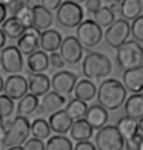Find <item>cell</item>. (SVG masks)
I'll use <instances>...</instances> for the list:
<instances>
[{
  "mask_svg": "<svg viewBox=\"0 0 143 150\" xmlns=\"http://www.w3.org/2000/svg\"><path fill=\"white\" fill-rule=\"evenodd\" d=\"M96 96L100 106L109 111H116L124 105L127 99V90L120 81L107 79L100 83Z\"/></svg>",
  "mask_w": 143,
  "mask_h": 150,
  "instance_id": "obj_1",
  "label": "cell"
},
{
  "mask_svg": "<svg viewBox=\"0 0 143 150\" xmlns=\"http://www.w3.org/2000/svg\"><path fill=\"white\" fill-rule=\"evenodd\" d=\"M81 70L87 80H98L110 75L112 63L106 55L98 52H90L82 60Z\"/></svg>",
  "mask_w": 143,
  "mask_h": 150,
  "instance_id": "obj_2",
  "label": "cell"
},
{
  "mask_svg": "<svg viewBox=\"0 0 143 150\" xmlns=\"http://www.w3.org/2000/svg\"><path fill=\"white\" fill-rule=\"evenodd\" d=\"M117 62L124 71L143 67V48L136 40H127L117 48Z\"/></svg>",
  "mask_w": 143,
  "mask_h": 150,
  "instance_id": "obj_3",
  "label": "cell"
},
{
  "mask_svg": "<svg viewBox=\"0 0 143 150\" xmlns=\"http://www.w3.org/2000/svg\"><path fill=\"white\" fill-rule=\"evenodd\" d=\"M30 123L26 117L17 116L10 123V126L6 129V135L3 140V146L13 147L21 146L26 142L30 134Z\"/></svg>",
  "mask_w": 143,
  "mask_h": 150,
  "instance_id": "obj_4",
  "label": "cell"
},
{
  "mask_svg": "<svg viewBox=\"0 0 143 150\" xmlns=\"http://www.w3.org/2000/svg\"><path fill=\"white\" fill-rule=\"evenodd\" d=\"M77 39L82 47L92 48L100 43L103 38V30L92 19L82 21L77 27Z\"/></svg>",
  "mask_w": 143,
  "mask_h": 150,
  "instance_id": "obj_5",
  "label": "cell"
},
{
  "mask_svg": "<svg viewBox=\"0 0 143 150\" xmlns=\"http://www.w3.org/2000/svg\"><path fill=\"white\" fill-rule=\"evenodd\" d=\"M94 141L98 150H123L125 145V140L120 137L116 126L112 125L98 129Z\"/></svg>",
  "mask_w": 143,
  "mask_h": 150,
  "instance_id": "obj_6",
  "label": "cell"
},
{
  "mask_svg": "<svg viewBox=\"0 0 143 150\" xmlns=\"http://www.w3.org/2000/svg\"><path fill=\"white\" fill-rule=\"evenodd\" d=\"M56 11L58 23L68 29L77 28L83 20V10L81 6L69 0L62 2Z\"/></svg>",
  "mask_w": 143,
  "mask_h": 150,
  "instance_id": "obj_7",
  "label": "cell"
},
{
  "mask_svg": "<svg viewBox=\"0 0 143 150\" xmlns=\"http://www.w3.org/2000/svg\"><path fill=\"white\" fill-rule=\"evenodd\" d=\"M130 35V26L128 21L125 19H118L107 28L104 33L105 42L112 48H119L128 40Z\"/></svg>",
  "mask_w": 143,
  "mask_h": 150,
  "instance_id": "obj_8",
  "label": "cell"
},
{
  "mask_svg": "<svg viewBox=\"0 0 143 150\" xmlns=\"http://www.w3.org/2000/svg\"><path fill=\"white\" fill-rule=\"evenodd\" d=\"M0 66L5 73L15 75L23 70V55L15 45L2 48L0 52Z\"/></svg>",
  "mask_w": 143,
  "mask_h": 150,
  "instance_id": "obj_9",
  "label": "cell"
},
{
  "mask_svg": "<svg viewBox=\"0 0 143 150\" xmlns=\"http://www.w3.org/2000/svg\"><path fill=\"white\" fill-rule=\"evenodd\" d=\"M59 54L65 63L75 65L80 63L83 56V47L75 36L69 35L62 40L59 47Z\"/></svg>",
  "mask_w": 143,
  "mask_h": 150,
  "instance_id": "obj_10",
  "label": "cell"
},
{
  "mask_svg": "<svg viewBox=\"0 0 143 150\" xmlns=\"http://www.w3.org/2000/svg\"><path fill=\"white\" fill-rule=\"evenodd\" d=\"M77 81V77L74 73L70 71H60L54 74L50 83H51L53 91L63 96H67L74 91Z\"/></svg>",
  "mask_w": 143,
  "mask_h": 150,
  "instance_id": "obj_11",
  "label": "cell"
},
{
  "mask_svg": "<svg viewBox=\"0 0 143 150\" xmlns=\"http://www.w3.org/2000/svg\"><path fill=\"white\" fill-rule=\"evenodd\" d=\"M3 91L12 100H20L29 91L27 81L23 76L17 74L9 76L4 83Z\"/></svg>",
  "mask_w": 143,
  "mask_h": 150,
  "instance_id": "obj_12",
  "label": "cell"
},
{
  "mask_svg": "<svg viewBox=\"0 0 143 150\" xmlns=\"http://www.w3.org/2000/svg\"><path fill=\"white\" fill-rule=\"evenodd\" d=\"M123 86L133 94L141 93L143 89V67L125 70L123 74Z\"/></svg>",
  "mask_w": 143,
  "mask_h": 150,
  "instance_id": "obj_13",
  "label": "cell"
},
{
  "mask_svg": "<svg viewBox=\"0 0 143 150\" xmlns=\"http://www.w3.org/2000/svg\"><path fill=\"white\" fill-rule=\"evenodd\" d=\"M66 101V96L56 93L55 91H48L43 95L41 102L38 104L39 111L44 115H51L62 109Z\"/></svg>",
  "mask_w": 143,
  "mask_h": 150,
  "instance_id": "obj_14",
  "label": "cell"
},
{
  "mask_svg": "<svg viewBox=\"0 0 143 150\" xmlns=\"http://www.w3.org/2000/svg\"><path fill=\"white\" fill-rule=\"evenodd\" d=\"M109 119L107 110L100 106L99 104H93L87 108L85 120L89 124L93 129H100L106 126Z\"/></svg>",
  "mask_w": 143,
  "mask_h": 150,
  "instance_id": "obj_15",
  "label": "cell"
},
{
  "mask_svg": "<svg viewBox=\"0 0 143 150\" xmlns=\"http://www.w3.org/2000/svg\"><path fill=\"white\" fill-rule=\"evenodd\" d=\"M73 121L65 110H59L50 115L48 124L51 129V132H54L57 134H66L70 131Z\"/></svg>",
  "mask_w": 143,
  "mask_h": 150,
  "instance_id": "obj_16",
  "label": "cell"
},
{
  "mask_svg": "<svg viewBox=\"0 0 143 150\" xmlns=\"http://www.w3.org/2000/svg\"><path fill=\"white\" fill-rule=\"evenodd\" d=\"M27 81V86L32 94L36 97L43 96L50 90L51 83L48 76L41 74H32Z\"/></svg>",
  "mask_w": 143,
  "mask_h": 150,
  "instance_id": "obj_17",
  "label": "cell"
},
{
  "mask_svg": "<svg viewBox=\"0 0 143 150\" xmlns=\"http://www.w3.org/2000/svg\"><path fill=\"white\" fill-rule=\"evenodd\" d=\"M63 38L61 33L56 30H45L40 33L39 47L44 52H56L60 47Z\"/></svg>",
  "mask_w": 143,
  "mask_h": 150,
  "instance_id": "obj_18",
  "label": "cell"
},
{
  "mask_svg": "<svg viewBox=\"0 0 143 150\" xmlns=\"http://www.w3.org/2000/svg\"><path fill=\"white\" fill-rule=\"evenodd\" d=\"M26 64L30 74H41L49 68L48 55L42 50H36L27 56Z\"/></svg>",
  "mask_w": 143,
  "mask_h": 150,
  "instance_id": "obj_19",
  "label": "cell"
},
{
  "mask_svg": "<svg viewBox=\"0 0 143 150\" xmlns=\"http://www.w3.org/2000/svg\"><path fill=\"white\" fill-rule=\"evenodd\" d=\"M32 26L38 30H45L51 27L53 23L52 13L44 8L42 5H35L32 7Z\"/></svg>",
  "mask_w": 143,
  "mask_h": 150,
  "instance_id": "obj_20",
  "label": "cell"
},
{
  "mask_svg": "<svg viewBox=\"0 0 143 150\" xmlns=\"http://www.w3.org/2000/svg\"><path fill=\"white\" fill-rule=\"evenodd\" d=\"M124 110L127 117L132 118L136 121L143 119V96L141 93L132 94L125 99Z\"/></svg>",
  "mask_w": 143,
  "mask_h": 150,
  "instance_id": "obj_21",
  "label": "cell"
},
{
  "mask_svg": "<svg viewBox=\"0 0 143 150\" xmlns=\"http://www.w3.org/2000/svg\"><path fill=\"white\" fill-rule=\"evenodd\" d=\"M69 132L71 137L77 142L89 140L93 135V129L89 126V124L85 120V118L73 122Z\"/></svg>",
  "mask_w": 143,
  "mask_h": 150,
  "instance_id": "obj_22",
  "label": "cell"
},
{
  "mask_svg": "<svg viewBox=\"0 0 143 150\" xmlns=\"http://www.w3.org/2000/svg\"><path fill=\"white\" fill-rule=\"evenodd\" d=\"M96 86L94 84V83H92L87 79L77 81L74 88L75 97L83 101V102H87V101H91L92 99H94V97L96 96Z\"/></svg>",
  "mask_w": 143,
  "mask_h": 150,
  "instance_id": "obj_23",
  "label": "cell"
},
{
  "mask_svg": "<svg viewBox=\"0 0 143 150\" xmlns=\"http://www.w3.org/2000/svg\"><path fill=\"white\" fill-rule=\"evenodd\" d=\"M119 12L123 19L132 21L142 13L141 0H122L119 3Z\"/></svg>",
  "mask_w": 143,
  "mask_h": 150,
  "instance_id": "obj_24",
  "label": "cell"
},
{
  "mask_svg": "<svg viewBox=\"0 0 143 150\" xmlns=\"http://www.w3.org/2000/svg\"><path fill=\"white\" fill-rule=\"evenodd\" d=\"M17 48L22 55L32 54L39 48V38L25 30L24 33L17 39Z\"/></svg>",
  "mask_w": 143,
  "mask_h": 150,
  "instance_id": "obj_25",
  "label": "cell"
},
{
  "mask_svg": "<svg viewBox=\"0 0 143 150\" xmlns=\"http://www.w3.org/2000/svg\"><path fill=\"white\" fill-rule=\"evenodd\" d=\"M116 128L124 140L130 139V137H134L137 132H140L138 127V121L134 120L132 118L127 117V116L120 118L118 121Z\"/></svg>",
  "mask_w": 143,
  "mask_h": 150,
  "instance_id": "obj_26",
  "label": "cell"
},
{
  "mask_svg": "<svg viewBox=\"0 0 143 150\" xmlns=\"http://www.w3.org/2000/svg\"><path fill=\"white\" fill-rule=\"evenodd\" d=\"M1 30H3L6 38H9L11 39H18L24 33L26 28L17 17L11 16L4 20V22L2 23Z\"/></svg>",
  "mask_w": 143,
  "mask_h": 150,
  "instance_id": "obj_27",
  "label": "cell"
},
{
  "mask_svg": "<svg viewBox=\"0 0 143 150\" xmlns=\"http://www.w3.org/2000/svg\"><path fill=\"white\" fill-rule=\"evenodd\" d=\"M38 97L32 93H27L19 100L18 106H17V115L23 116V117L32 115L38 108Z\"/></svg>",
  "mask_w": 143,
  "mask_h": 150,
  "instance_id": "obj_28",
  "label": "cell"
},
{
  "mask_svg": "<svg viewBox=\"0 0 143 150\" xmlns=\"http://www.w3.org/2000/svg\"><path fill=\"white\" fill-rule=\"evenodd\" d=\"M87 104L86 102L80 100V99H72L70 102L67 104L65 111L69 117L72 119L73 121L80 120V119H83L85 116V113L87 111Z\"/></svg>",
  "mask_w": 143,
  "mask_h": 150,
  "instance_id": "obj_29",
  "label": "cell"
},
{
  "mask_svg": "<svg viewBox=\"0 0 143 150\" xmlns=\"http://www.w3.org/2000/svg\"><path fill=\"white\" fill-rule=\"evenodd\" d=\"M30 131L32 137L41 140L48 138L49 135L51 134V129L49 127L48 122L45 121L44 119H35L30 124Z\"/></svg>",
  "mask_w": 143,
  "mask_h": 150,
  "instance_id": "obj_30",
  "label": "cell"
},
{
  "mask_svg": "<svg viewBox=\"0 0 143 150\" xmlns=\"http://www.w3.org/2000/svg\"><path fill=\"white\" fill-rule=\"evenodd\" d=\"M116 15L109 6H101L93 14V21L100 28H108L115 21Z\"/></svg>",
  "mask_w": 143,
  "mask_h": 150,
  "instance_id": "obj_31",
  "label": "cell"
},
{
  "mask_svg": "<svg viewBox=\"0 0 143 150\" xmlns=\"http://www.w3.org/2000/svg\"><path fill=\"white\" fill-rule=\"evenodd\" d=\"M45 150H73V143L67 137L53 135L47 140Z\"/></svg>",
  "mask_w": 143,
  "mask_h": 150,
  "instance_id": "obj_32",
  "label": "cell"
},
{
  "mask_svg": "<svg viewBox=\"0 0 143 150\" xmlns=\"http://www.w3.org/2000/svg\"><path fill=\"white\" fill-rule=\"evenodd\" d=\"M14 100L5 94H0V118L3 121L10 118L14 112Z\"/></svg>",
  "mask_w": 143,
  "mask_h": 150,
  "instance_id": "obj_33",
  "label": "cell"
},
{
  "mask_svg": "<svg viewBox=\"0 0 143 150\" xmlns=\"http://www.w3.org/2000/svg\"><path fill=\"white\" fill-rule=\"evenodd\" d=\"M130 33L132 35L134 40L141 43L143 42V16L140 15L132 20L130 26Z\"/></svg>",
  "mask_w": 143,
  "mask_h": 150,
  "instance_id": "obj_34",
  "label": "cell"
},
{
  "mask_svg": "<svg viewBox=\"0 0 143 150\" xmlns=\"http://www.w3.org/2000/svg\"><path fill=\"white\" fill-rule=\"evenodd\" d=\"M14 16L17 17L20 20V22L24 25V27L26 29L32 26V11L30 6L21 8L20 10L17 11Z\"/></svg>",
  "mask_w": 143,
  "mask_h": 150,
  "instance_id": "obj_35",
  "label": "cell"
},
{
  "mask_svg": "<svg viewBox=\"0 0 143 150\" xmlns=\"http://www.w3.org/2000/svg\"><path fill=\"white\" fill-rule=\"evenodd\" d=\"M125 150H143V132H138L134 137L125 140Z\"/></svg>",
  "mask_w": 143,
  "mask_h": 150,
  "instance_id": "obj_36",
  "label": "cell"
},
{
  "mask_svg": "<svg viewBox=\"0 0 143 150\" xmlns=\"http://www.w3.org/2000/svg\"><path fill=\"white\" fill-rule=\"evenodd\" d=\"M24 150H45V144L41 139L37 138H30L24 143Z\"/></svg>",
  "mask_w": 143,
  "mask_h": 150,
  "instance_id": "obj_37",
  "label": "cell"
},
{
  "mask_svg": "<svg viewBox=\"0 0 143 150\" xmlns=\"http://www.w3.org/2000/svg\"><path fill=\"white\" fill-rule=\"evenodd\" d=\"M49 66H51L54 69H62L65 67V62L57 52H51L48 56Z\"/></svg>",
  "mask_w": 143,
  "mask_h": 150,
  "instance_id": "obj_38",
  "label": "cell"
},
{
  "mask_svg": "<svg viewBox=\"0 0 143 150\" xmlns=\"http://www.w3.org/2000/svg\"><path fill=\"white\" fill-rule=\"evenodd\" d=\"M30 0H13L12 3L10 5H8L6 8H7V11L9 10L14 16L18 10H20L23 7L30 6Z\"/></svg>",
  "mask_w": 143,
  "mask_h": 150,
  "instance_id": "obj_39",
  "label": "cell"
},
{
  "mask_svg": "<svg viewBox=\"0 0 143 150\" xmlns=\"http://www.w3.org/2000/svg\"><path fill=\"white\" fill-rule=\"evenodd\" d=\"M85 9L89 14H93L102 6L101 0H85Z\"/></svg>",
  "mask_w": 143,
  "mask_h": 150,
  "instance_id": "obj_40",
  "label": "cell"
},
{
  "mask_svg": "<svg viewBox=\"0 0 143 150\" xmlns=\"http://www.w3.org/2000/svg\"><path fill=\"white\" fill-rule=\"evenodd\" d=\"M62 3V0H41V4L44 8L52 12V11H56L60 4Z\"/></svg>",
  "mask_w": 143,
  "mask_h": 150,
  "instance_id": "obj_41",
  "label": "cell"
},
{
  "mask_svg": "<svg viewBox=\"0 0 143 150\" xmlns=\"http://www.w3.org/2000/svg\"><path fill=\"white\" fill-rule=\"evenodd\" d=\"M73 150H96V147L89 140L86 141H78L75 144Z\"/></svg>",
  "mask_w": 143,
  "mask_h": 150,
  "instance_id": "obj_42",
  "label": "cell"
},
{
  "mask_svg": "<svg viewBox=\"0 0 143 150\" xmlns=\"http://www.w3.org/2000/svg\"><path fill=\"white\" fill-rule=\"evenodd\" d=\"M6 17H7V8L4 5L0 4V25L4 22Z\"/></svg>",
  "mask_w": 143,
  "mask_h": 150,
  "instance_id": "obj_43",
  "label": "cell"
},
{
  "mask_svg": "<svg viewBox=\"0 0 143 150\" xmlns=\"http://www.w3.org/2000/svg\"><path fill=\"white\" fill-rule=\"evenodd\" d=\"M5 43H6V35H4L3 30L0 28V49H2L4 47Z\"/></svg>",
  "mask_w": 143,
  "mask_h": 150,
  "instance_id": "obj_44",
  "label": "cell"
},
{
  "mask_svg": "<svg viewBox=\"0 0 143 150\" xmlns=\"http://www.w3.org/2000/svg\"><path fill=\"white\" fill-rule=\"evenodd\" d=\"M13 0H0V4L4 5L5 7H7L8 5H10L11 3H12Z\"/></svg>",
  "mask_w": 143,
  "mask_h": 150,
  "instance_id": "obj_45",
  "label": "cell"
},
{
  "mask_svg": "<svg viewBox=\"0 0 143 150\" xmlns=\"http://www.w3.org/2000/svg\"><path fill=\"white\" fill-rule=\"evenodd\" d=\"M104 1L109 4H119L122 0H104Z\"/></svg>",
  "mask_w": 143,
  "mask_h": 150,
  "instance_id": "obj_46",
  "label": "cell"
},
{
  "mask_svg": "<svg viewBox=\"0 0 143 150\" xmlns=\"http://www.w3.org/2000/svg\"><path fill=\"white\" fill-rule=\"evenodd\" d=\"M3 87H4V81L1 76H0V93L3 91Z\"/></svg>",
  "mask_w": 143,
  "mask_h": 150,
  "instance_id": "obj_47",
  "label": "cell"
},
{
  "mask_svg": "<svg viewBox=\"0 0 143 150\" xmlns=\"http://www.w3.org/2000/svg\"><path fill=\"white\" fill-rule=\"evenodd\" d=\"M7 150H24L22 146H13V147H9Z\"/></svg>",
  "mask_w": 143,
  "mask_h": 150,
  "instance_id": "obj_48",
  "label": "cell"
},
{
  "mask_svg": "<svg viewBox=\"0 0 143 150\" xmlns=\"http://www.w3.org/2000/svg\"><path fill=\"white\" fill-rule=\"evenodd\" d=\"M69 1H72V2H74V3H77V4H80V3H82V2H85V0H69Z\"/></svg>",
  "mask_w": 143,
  "mask_h": 150,
  "instance_id": "obj_49",
  "label": "cell"
}]
</instances>
